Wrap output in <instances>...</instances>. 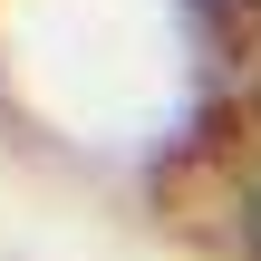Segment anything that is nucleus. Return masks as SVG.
<instances>
[{"instance_id": "nucleus-1", "label": "nucleus", "mask_w": 261, "mask_h": 261, "mask_svg": "<svg viewBox=\"0 0 261 261\" xmlns=\"http://www.w3.org/2000/svg\"><path fill=\"white\" fill-rule=\"evenodd\" d=\"M184 10H194V29H203V39H232V29L252 19L261 0H184Z\"/></svg>"}]
</instances>
